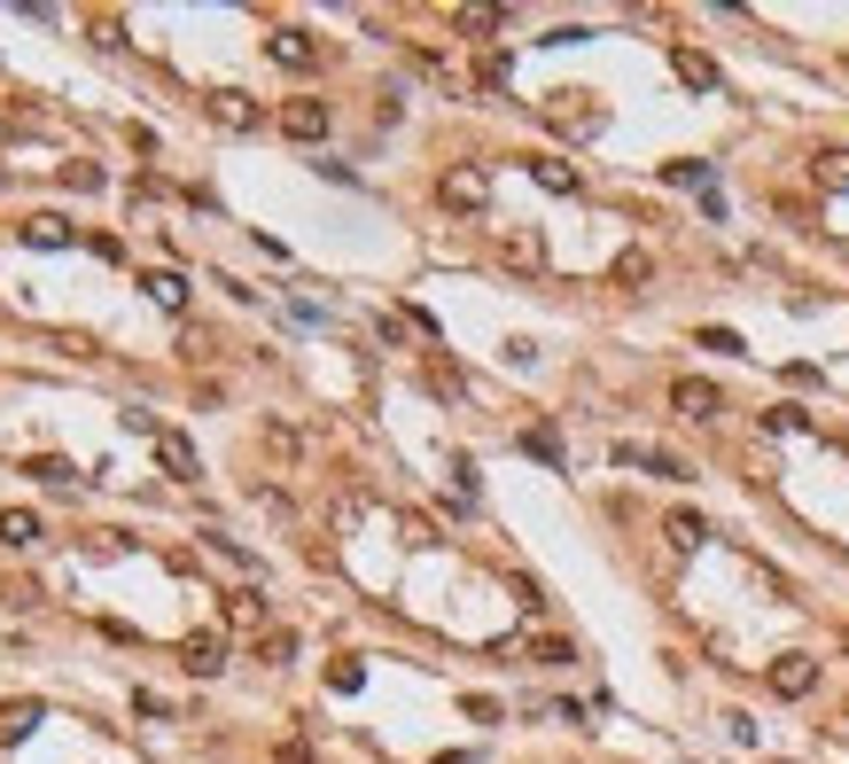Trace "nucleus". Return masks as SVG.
I'll return each mask as SVG.
<instances>
[{"label":"nucleus","mask_w":849,"mask_h":764,"mask_svg":"<svg viewBox=\"0 0 849 764\" xmlns=\"http://www.w3.org/2000/svg\"><path fill=\"white\" fill-rule=\"evenodd\" d=\"M670 413H678V421H717V413H725V390L702 383V375H678V383H670Z\"/></svg>","instance_id":"f257e3e1"},{"label":"nucleus","mask_w":849,"mask_h":764,"mask_svg":"<svg viewBox=\"0 0 849 764\" xmlns=\"http://www.w3.org/2000/svg\"><path fill=\"white\" fill-rule=\"evenodd\" d=\"M437 203H445V211H483V203H491V180L476 173V164H445Z\"/></svg>","instance_id":"f03ea898"},{"label":"nucleus","mask_w":849,"mask_h":764,"mask_svg":"<svg viewBox=\"0 0 849 764\" xmlns=\"http://www.w3.org/2000/svg\"><path fill=\"white\" fill-rule=\"evenodd\" d=\"M327 125H335V110H327L320 95H297V102H281V133H289V141H327Z\"/></svg>","instance_id":"7ed1b4c3"},{"label":"nucleus","mask_w":849,"mask_h":764,"mask_svg":"<svg viewBox=\"0 0 849 764\" xmlns=\"http://www.w3.org/2000/svg\"><path fill=\"white\" fill-rule=\"evenodd\" d=\"M772 695H780V702L818 695V655H780V663H772Z\"/></svg>","instance_id":"20e7f679"},{"label":"nucleus","mask_w":849,"mask_h":764,"mask_svg":"<svg viewBox=\"0 0 849 764\" xmlns=\"http://www.w3.org/2000/svg\"><path fill=\"white\" fill-rule=\"evenodd\" d=\"M203 110H211V125H226V133H258V125H266V110L249 102V95H234V87H219Z\"/></svg>","instance_id":"39448f33"},{"label":"nucleus","mask_w":849,"mask_h":764,"mask_svg":"<svg viewBox=\"0 0 849 764\" xmlns=\"http://www.w3.org/2000/svg\"><path fill=\"white\" fill-rule=\"evenodd\" d=\"M266 55H273L281 70H312V63H320V40H312V32H297V24H281V32L266 40Z\"/></svg>","instance_id":"423d86ee"},{"label":"nucleus","mask_w":849,"mask_h":764,"mask_svg":"<svg viewBox=\"0 0 849 764\" xmlns=\"http://www.w3.org/2000/svg\"><path fill=\"white\" fill-rule=\"evenodd\" d=\"M670 70H678V78H686V87H694V95H717V63H710L702 47H686V40H678V47H670Z\"/></svg>","instance_id":"0eeeda50"},{"label":"nucleus","mask_w":849,"mask_h":764,"mask_svg":"<svg viewBox=\"0 0 849 764\" xmlns=\"http://www.w3.org/2000/svg\"><path fill=\"white\" fill-rule=\"evenodd\" d=\"M180 663H188L196 678H219V671H226V640H219V632H188Z\"/></svg>","instance_id":"6e6552de"},{"label":"nucleus","mask_w":849,"mask_h":764,"mask_svg":"<svg viewBox=\"0 0 849 764\" xmlns=\"http://www.w3.org/2000/svg\"><path fill=\"white\" fill-rule=\"evenodd\" d=\"M530 180H538L546 196H577V188H584V173H577V164H561V156H530Z\"/></svg>","instance_id":"1a4fd4ad"},{"label":"nucleus","mask_w":849,"mask_h":764,"mask_svg":"<svg viewBox=\"0 0 849 764\" xmlns=\"http://www.w3.org/2000/svg\"><path fill=\"white\" fill-rule=\"evenodd\" d=\"M0 546H9V554L40 546V516H32V507H0Z\"/></svg>","instance_id":"9d476101"},{"label":"nucleus","mask_w":849,"mask_h":764,"mask_svg":"<svg viewBox=\"0 0 849 764\" xmlns=\"http://www.w3.org/2000/svg\"><path fill=\"white\" fill-rule=\"evenodd\" d=\"M156 461H164V468H172L180 484H196V476H203V468H196V445H188L180 430H164V438H156Z\"/></svg>","instance_id":"9b49d317"},{"label":"nucleus","mask_w":849,"mask_h":764,"mask_svg":"<svg viewBox=\"0 0 849 764\" xmlns=\"http://www.w3.org/2000/svg\"><path fill=\"white\" fill-rule=\"evenodd\" d=\"M811 180H818L826 196H849V148H818V156H811Z\"/></svg>","instance_id":"f8f14e48"},{"label":"nucleus","mask_w":849,"mask_h":764,"mask_svg":"<svg viewBox=\"0 0 849 764\" xmlns=\"http://www.w3.org/2000/svg\"><path fill=\"white\" fill-rule=\"evenodd\" d=\"M499 258L515 266V274H538V266H546V242H538V234L523 226V234H506V242H499Z\"/></svg>","instance_id":"ddd939ff"},{"label":"nucleus","mask_w":849,"mask_h":764,"mask_svg":"<svg viewBox=\"0 0 849 764\" xmlns=\"http://www.w3.org/2000/svg\"><path fill=\"white\" fill-rule=\"evenodd\" d=\"M141 289L164 305V312H188V281L172 274V266H156V274H141Z\"/></svg>","instance_id":"4468645a"},{"label":"nucleus","mask_w":849,"mask_h":764,"mask_svg":"<svg viewBox=\"0 0 849 764\" xmlns=\"http://www.w3.org/2000/svg\"><path fill=\"white\" fill-rule=\"evenodd\" d=\"M40 718H47V710H40L32 695H16V702H0V741H24V733H32Z\"/></svg>","instance_id":"2eb2a0df"},{"label":"nucleus","mask_w":849,"mask_h":764,"mask_svg":"<svg viewBox=\"0 0 849 764\" xmlns=\"http://www.w3.org/2000/svg\"><path fill=\"white\" fill-rule=\"evenodd\" d=\"M24 242H32V250H70L78 226H63V219H24Z\"/></svg>","instance_id":"dca6fc26"},{"label":"nucleus","mask_w":849,"mask_h":764,"mask_svg":"<svg viewBox=\"0 0 849 764\" xmlns=\"http://www.w3.org/2000/svg\"><path fill=\"white\" fill-rule=\"evenodd\" d=\"M226 624L258 632V624H266V593H258V585H249V593H234V601H226Z\"/></svg>","instance_id":"f3484780"},{"label":"nucleus","mask_w":849,"mask_h":764,"mask_svg":"<svg viewBox=\"0 0 849 764\" xmlns=\"http://www.w3.org/2000/svg\"><path fill=\"white\" fill-rule=\"evenodd\" d=\"M662 180H670V188H702V196H710V164L678 156V164H662Z\"/></svg>","instance_id":"a211bd4d"},{"label":"nucleus","mask_w":849,"mask_h":764,"mask_svg":"<svg viewBox=\"0 0 849 764\" xmlns=\"http://www.w3.org/2000/svg\"><path fill=\"white\" fill-rule=\"evenodd\" d=\"M616 281H624V289H647V281H655V258H647V250H624V258H616Z\"/></svg>","instance_id":"6ab92c4d"},{"label":"nucleus","mask_w":849,"mask_h":764,"mask_svg":"<svg viewBox=\"0 0 849 764\" xmlns=\"http://www.w3.org/2000/svg\"><path fill=\"white\" fill-rule=\"evenodd\" d=\"M327 687H335V695H359V687H367V663H359V655L327 663Z\"/></svg>","instance_id":"aec40b11"},{"label":"nucleus","mask_w":849,"mask_h":764,"mask_svg":"<svg viewBox=\"0 0 849 764\" xmlns=\"http://www.w3.org/2000/svg\"><path fill=\"white\" fill-rule=\"evenodd\" d=\"M499 24H506L499 9H460V16H453V32H468V40H491Z\"/></svg>","instance_id":"412c9836"},{"label":"nucleus","mask_w":849,"mask_h":764,"mask_svg":"<svg viewBox=\"0 0 849 764\" xmlns=\"http://www.w3.org/2000/svg\"><path fill=\"white\" fill-rule=\"evenodd\" d=\"M662 531H670V546H702V539H710V523H702V516H686V507H678Z\"/></svg>","instance_id":"4be33fe9"},{"label":"nucleus","mask_w":849,"mask_h":764,"mask_svg":"<svg viewBox=\"0 0 849 764\" xmlns=\"http://www.w3.org/2000/svg\"><path fill=\"white\" fill-rule=\"evenodd\" d=\"M24 476H40V484H63V491H78V468H70V461H47V453H40V461H32Z\"/></svg>","instance_id":"5701e85b"},{"label":"nucleus","mask_w":849,"mask_h":764,"mask_svg":"<svg viewBox=\"0 0 849 764\" xmlns=\"http://www.w3.org/2000/svg\"><path fill=\"white\" fill-rule=\"evenodd\" d=\"M506 70H515V63H506L499 47H483V63H476V87H491V95H499V87H506Z\"/></svg>","instance_id":"b1692460"},{"label":"nucleus","mask_w":849,"mask_h":764,"mask_svg":"<svg viewBox=\"0 0 849 764\" xmlns=\"http://www.w3.org/2000/svg\"><path fill=\"white\" fill-rule=\"evenodd\" d=\"M63 188H78V196H94V188H102V164H63Z\"/></svg>","instance_id":"393cba45"},{"label":"nucleus","mask_w":849,"mask_h":764,"mask_svg":"<svg viewBox=\"0 0 849 764\" xmlns=\"http://www.w3.org/2000/svg\"><path fill=\"white\" fill-rule=\"evenodd\" d=\"M763 430H811V413L803 406H772V413H763Z\"/></svg>","instance_id":"a878e982"},{"label":"nucleus","mask_w":849,"mask_h":764,"mask_svg":"<svg viewBox=\"0 0 849 764\" xmlns=\"http://www.w3.org/2000/svg\"><path fill=\"white\" fill-rule=\"evenodd\" d=\"M530 655H538V663H577V647H569V640H530Z\"/></svg>","instance_id":"bb28decb"},{"label":"nucleus","mask_w":849,"mask_h":764,"mask_svg":"<svg viewBox=\"0 0 849 764\" xmlns=\"http://www.w3.org/2000/svg\"><path fill=\"white\" fill-rule=\"evenodd\" d=\"M523 445H530V453H538V461H554V468H561V445H554V430H530V438H523Z\"/></svg>","instance_id":"cd10ccee"},{"label":"nucleus","mask_w":849,"mask_h":764,"mask_svg":"<svg viewBox=\"0 0 849 764\" xmlns=\"http://www.w3.org/2000/svg\"><path fill=\"white\" fill-rule=\"evenodd\" d=\"M460 710H468V718H476V726H499V702H491V695H468V702H460Z\"/></svg>","instance_id":"c85d7f7f"},{"label":"nucleus","mask_w":849,"mask_h":764,"mask_svg":"<svg viewBox=\"0 0 849 764\" xmlns=\"http://www.w3.org/2000/svg\"><path fill=\"white\" fill-rule=\"evenodd\" d=\"M273 764H320V756H312L304 741H281V749H273Z\"/></svg>","instance_id":"c756f323"},{"label":"nucleus","mask_w":849,"mask_h":764,"mask_svg":"<svg viewBox=\"0 0 849 764\" xmlns=\"http://www.w3.org/2000/svg\"><path fill=\"white\" fill-rule=\"evenodd\" d=\"M437 764H476V756H437Z\"/></svg>","instance_id":"7c9ffc66"}]
</instances>
